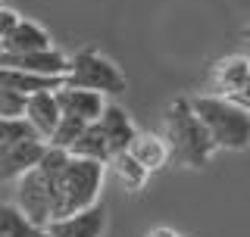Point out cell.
Masks as SVG:
<instances>
[{"label":"cell","instance_id":"1","mask_svg":"<svg viewBox=\"0 0 250 237\" xmlns=\"http://www.w3.org/2000/svg\"><path fill=\"white\" fill-rule=\"evenodd\" d=\"M163 140L169 147V156L178 159L185 169H203L209 159H213L216 147L209 140L207 128L197 116H194L188 97H175L163 113Z\"/></svg>","mask_w":250,"mask_h":237},{"label":"cell","instance_id":"2","mask_svg":"<svg viewBox=\"0 0 250 237\" xmlns=\"http://www.w3.org/2000/svg\"><path fill=\"white\" fill-rule=\"evenodd\" d=\"M194 116L203 122L209 140L216 150H241L250 147V113L241 109L238 103H231L229 97H219V94H197V97H188Z\"/></svg>","mask_w":250,"mask_h":237},{"label":"cell","instance_id":"3","mask_svg":"<svg viewBox=\"0 0 250 237\" xmlns=\"http://www.w3.org/2000/svg\"><path fill=\"white\" fill-rule=\"evenodd\" d=\"M104 178H106V162L69 156L60 178L53 181V218L94 206L100 197V187H104Z\"/></svg>","mask_w":250,"mask_h":237},{"label":"cell","instance_id":"4","mask_svg":"<svg viewBox=\"0 0 250 237\" xmlns=\"http://www.w3.org/2000/svg\"><path fill=\"white\" fill-rule=\"evenodd\" d=\"M62 84H75V88L97 91L104 97H119L125 94V75L113 59H106L94 47H82L78 53L69 57V69L62 75Z\"/></svg>","mask_w":250,"mask_h":237},{"label":"cell","instance_id":"5","mask_svg":"<svg viewBox=\"0 0 250 237\" xmlns=\"http://www.w3.org/2000/svg\"><path fill=\"white\" fill-rule=\"evenodd\" d=\"M16 206L38 228H47V222L53 218V184L38 172V165L16 178Z\"/></svg>","mask_w":250,"mask_h":237},{"label":"cell","instance_id":"6","mask_svg":"<svg viewBox=\"0 0 250 237\" xmlns=\"http://www.w3.org/2000/svg\"><path fill=\"white\" fill-rule=\"evenodd\" d=\"M44 147L47 144L38 134L3 140V144H0V181H16L22 172H28L31 165L41 159Z\"/></svg>","mask_w":250,"mask_h":237},{"label":"cell","instance_id":"7","mask_svg":"<svg viewBox=\"0 0 250 237\" xmlns=\"http://www.w3.org/2000/svg\"><path fill=\"white\" fill-rule=\"evenodd\" d=\"M44 231H47V237H104V231H106V209L94 203V206L78 209V212H72V216L50 218Z\"/></svg>","mask_w":250,"mask_h":237},{"label":"cell","instance_id":"8","mask_svg":"<svg viewBox=\"0 0 250 237\" xmlns=\"http://www.w3.org/2000/svg\"><path fill=\"white\" fill-rule=\"evenodd\" d=\"M0 66H13V69H25L35 75H53L62 78L69 69V57L57 47L47 50H31V53H0Z\"/></svg>","mask_w":250,"mask_h":237},{"label":"cell","instance_id":"9","mask_svg":"<svg viewBox=\"0 0 250 237\" xmlns=\"http://www.w3.org/2000/svg\"><path fill=\"white\" fill-rule=\"evenodd\" d=\"M53 97H57L62 116H75V118H82V122H97L100 113H104V106H106L104 94L88 91V88H75V84H60V88L53 91Z\"/></svg>","mask_w":250,"mask_h":237},{"label":"cell","instance_id":"10","mask_svg":"<svg viewBox=\"0 0 250 237\" xmlns=\"http://www.w3.org/2000/svg\"><path fill=\"white\" fill-rule=\"evenodd\" d=\"M60 103L53 97V91H35L25 97V109H22V118L31 125V131L38 134L41 140L50 138V131L57 128L60 122Z\"/></svg>","mask_w":250,"mask_h":237},{"label":"cell","instance_id":"11","mask_svg":"<svg viewBox=\"0 0 250 237\" xmlns=\"http://www.w3.org/2000/svg\"><path fill=\"white\" fill-rule=\"evenodd\" d=\"M97 125H100V131H104V138H106V144H109V153L128 150L131 138L138 134L135 122H131V116L125 113L122 106H116V103H106V106H104V113H100Z\"/></svg>","mask_w":250,"mask_h":237},{"label":"cell","instance_id":"12","mask_svg":"<svg viewBox=\"0 0 250 237\" xmlns=\"http://www.w3.org/2000/svg\"><path fill=\"white\" fill-rule=\"evenodd\" d=\"M250 72V59L247 57H222L213 62L209 69V91L207 94H219V97H231L241 88V81Z\"/></svg>","mask_w":250,"mask_h":237},{"label":"cell","instance_id":"13","mask_svg":"<svg viewBox=\"0 0 250 237\" xmlns=\"http://www.w3.org/2000/svg\"><path fill=\"white\" fill-rule=\"evenodd\" d=\"M0 44H3V53H31V50H47V47H53L47 28H41L31 19H19L16 28Z\"/></svg>","mask_w":250,"mask_h":237},{"label":"cell","instance_id":"14","mask_svg":"<svg viewBox=\"0 0 250 237\" xmlns=\"http://www.w3.org/2000/svg\"><path fill=\"white\" fill-rule=\"evenodd\" d=\"M128 153L135 156V159L144 165L147 172H160L163 165L169 162V147H166V140L160 138V134H150V131H138L135 138H131V144H128Z\"/></svg>","mask_w":250,"mask_h":237},{"label":"cell","instance_id":"15","mask_svg":"<svg viewBox=\"0 0 250 237\" xmlns=\"http://www.w3.org/2000/svg\"><path fill=\"white\" fill-rule=\"evenodd\" d=\"M109 169L116 172V178H119V184L125 187V191H144V184L150 181V172L141 165L135 156L128 153V150H119V153L109 156Z\"/></svg>","mask_w":250,"mask_h":237},{"label":"cell","instance_id":"16","mask_svg":"<svg viewBox=\"0 0 250 237\" xmlns=\"http://www.w3.org/2000/svg\"><path fill=\"white\" fill-rule=\"evenodd\" d=\"M69 156H84V159H97V162H109V144L104 138V131H100L97 122H88L82 128V134L72 140V147H69Z\"/></svg>","mask_w":250,"mask_h":237},{"label":"cell","instance_id":"17","mask_svg":"<svg viewBox=\"0 0 250 237\" xmlns=\"http://www.w3.org/2000/svg\"><path fill=\"white\" fill-rule=\"evenodd\" d=\"M0 237H47V231L31 225L16 203H0Z\"/></svg>","mask_w":250,"mask_h":237},{"label":"cell","instance_id":"18","mask_svg":"<svg viewBox=\"0 0 250 237\" xmlns=\"http://www.w3.org/2000/svg\"><path fill=\"white\" fill-rule=\"evenodd\" d=\"M88 122H82V118H75V116H60V122H57V128L50 131V138L44 140V144H50V147H60V150H66L69 153V147H72V140L82 134V128Z\"/></svg>","mask_w":250,"mask_h":237},{"label":"cell","instance_id":"19","mask_svg":"<svg viewBox=\"0 0 250 237\" xmlns=\"http://www.w3.org/2000/svg\"><path fill=\"white\" fill-rule=\"evenodd\" d=\"M22 109H25V97L0 84V118H22Z\"/></svg>","mask_w":250,"mask_h":237},{"label":"cell","instance_id":"20","mask_svg":"<svg viewBox=\"0 0 250 237\" xmlns=\"http://www.w3.org/2000/svg\"><path fill=\"white\" fill-rule=\"evenodd\" d=\"M28 134H35V131H31V125L25 118H0V144L13 138H28Z\"/></svg>","mask_w":250,"mask_h":237},{"label":"cell","instance_id":"21","mask_svg":"<svg viewBox=\"0 0 250 237\" xmlns=\"http://www.w3.org/2000/svg\"><path fill=\"white\" fill-rule=\"evenodd\" d=\"M19 19H22V16L16 13V10H10V6L0 3V41H3V38L16 28V22H19Z\"/></svg>","mask_w":250,"mask_h":237},{"label":"cell","instance_id":"22","mask_svg":"<svg viewBox=\"0 0 250 237\" xmlns=\"http://www.w3.org/2000/svg\"><path fill=\"white\" fill-rule=\"evenodd\" d=\"M229 100H231V103H238L241 109H247V113H250V72H247V78L241 81V88L234 91Z\"/></svg>","mask_w":250,"mask_h":237},{"label":"cell","instance_id":"23","mask_svg":"<svg viewBox=\"0 0 250 237\" xmlns=\"http://www.w3.org/2000/svg\"><path fill=\"white\" fill-rule=\"evenodd\" d=\"M150 237H182V234H175L172 228H153V231H150Z\"/></svg>","mask_w":250,"mask_h":237},{"label":"cell","instance_id":"24","mask_svg":"<svg viewBox=\"0 0 250 237\" xmlns=\"http://www.w3.org/2000/svg\"><path fill=\"white\" fill-rule=\"evenodd\" d=\"M244 38H247V41H250V28H247V31H244Z\"/></svg>","mask_w":250,"mask_h":237},{"label":"cell","instance_id":"25","mask_svg":"<svg viewBox=\"0 0 250 237\" xmlns=\"http://www.w3.org/2000/svg\"><path fill=\"white\" fill-rule=\"evenodd\" d=\"M0 53H3V44H0Z\"/></svg>","mask_w":250,"mask_h":237},{"label":"cell","instance_id":"26","mask_svg":"<svg viewBox=\"0 0 250 237\" xmlns=\"http://www.w3.org/2000/svg\"><path fill=\"white\" fill-rule=\"evenodd\" d=\"M0 3H3V0H0Z\"/></svg>","mask_w":250,"mask_h":237}]
</instances>
